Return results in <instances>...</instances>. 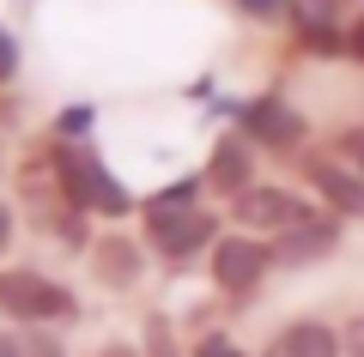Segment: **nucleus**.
I'll list each match as a JSON object with an SVG mask.
<instances>
[{
	"label": "nucleus",
	"instance_id": "f257e3e1",
	"mask_svg": "<svg viewBox=\"0 0 364 357\" xmlns=\"http://www.w3.org/2000/svg\"><path fill=\"white\" fill-rule=\"evenodd\" d=\"M55 176H61L67 200H73L79 212H104V218H122V212H128L122 182L104 170V158L91 152V145H55Z\"/></svg>",
	"mask_w": 364,
	"mask_h": 357
},
{
	"label": "nucleus",
	"instance_id": "f03ea898",
	"mask_svg": "<svg viewBox=\"0 0 364 357\" xmlns=\"http://www.w3.org/2000/svg\"><path fill=\"white\" fill-rule=\"evenodd\" d=\"M0 309L18 321H67L73 315V291L49 285L43 273H0Z\"/></svg>",
	"mask_w": 364,
	"mask_h": 357
},
{
	"label": "nucleus",
	"instance_id": "7ed1b4c3",
	"mask_svg": "<svg viewBox=\"0 0 364 357\" xmlns=\"http://www.w3.org/2000/svg\"><path fill=\"white\" fill-rule=\"evenodd\" d=\"M237 218L243 224H255V230H298V224H310V206L298 200V194H286V188H249V194H237Z\"/></svg>",
	"mask_w": 364,
	"mask_h": 357
},
{
	"label": "nucleus",
	"instance_id": "20e7f679",
	"mask_svg": "<svg viewBox=\"0 0 364 357\" xmlns=\"http://www.w3.org/2000/svg\"><path fill=\"white\" fill-rule=\"evenodd\" d=\"M152 230V248L164 260H188L195 248L213 243V212H170V218H146Z\"/></svg>",
	"mask_w": 364,
	"mask_h": 357
},
{
	"label": "nucleus",
	"instance_id": "39448f33",
	"mask_svg": "<svg viewBox=\"0 0 364 357\" xmlns=\"http://www.w3.org/2000/svg\"><path fill=\"white\" fill-rule=\"evenodd\" d=\"M273 248H261L255 236H225L219 248H213V279L225 285V291H249V285L267 273Z\"/></svg>",
	"mask_w": 364,
	"mask_h": 357
},
{
	"label": "nucleus",
	"instance_id": "423d86ee",
	"mask_svg": "<svg viewBox=\"0 0 364 357\" xmlns=\"http://www.w3.org/2000/svg\"><path fill=\"white\" fill-rule=\"evenodd\" d=\"M243 128L255 133L261 145H279V152H286V145L304 140V115L291 109V103H279V97H261V103L243 109Z\"/></svg>",
	"mask_w": 364,
	"mask_h": 357
},
{
	"label": "nucleus",
	"instance_id": "0eeeda50",
	"mask_svg": "<svg viewBox=\"0 0 364 357\" xmlns=\"http://www.w3.org/2000/svg\"><path fill=\"white\" fill-rule=\"evenodd\" d=\"M334 243H340V224H334V218H310V224H298V230L279 236L273 260H286V267H310V260L334 255Z\"/></svg>",
	"mask_w": 364,
	"mask_h": 357
},
{
	"label": "nucleus",
	"instance_id": "6e6552de",
	"mask_svg": "<svg viewBox=\"0 0 364 357\" xmlns=\"http://www.w3.org/2000/svg\"><path fill=\"white\" fill-rule=\"evenodd\" d=\"M273 357H346V339L334 327H322V321H298V327L279 333Z\"/></svg>",
	"mask_w": 364,
	"mask_h": 357
},
{
	"label": "nucleus",
	"instance_id": "1a4fd4ad",
	"mask_svg": "<svg viewBox=\"0 0 364 357\" xmlns=\"http://www.w3.org/2000/svg\"><path fill=\"white\" fill-rule=\"evenodd\" d=\"M310 182L322 188V200H334L340 212L364 218V176H352V170H334L328 158H310Z\"/></svg>",
	"mask_w": 364,
	"mask_h": 357
},
{
	"label": "nucleus",
	"instance_id": "9d476101",
	"mask_svg": "<svg viewBox=\"0 0 364 357\" xmlns=\"http://www.w3.org/2000/svg\"><path fill=\"white\" fill-rule=\"evenodd\" d=\"M213 188L219 194H249L255 182H249V152L237 140H219V152H213Z\"/></svg>",
	"mask_w": 364,
	"mask_h": 357
},
{
	"label": "nucleus",
	"instance_id": "9b49d317",
	"mask_svg": "<svg viewBox=\"0 0 364 357\" xmlns=\"http://www.w3.org/2000/svg\"><path fill=\"white\" fill-rule=\"evenodd\" d=\"M97 273H104V285H128L140 273V248L122 243V236H104L97 243Z\"/></svg>",
	"mask_w": 364,
	"mask_h": 357
},
{
	"label": "nucleus",
	"instance_id": "f8f14e48",
	"mask_svg": "<svg viewBox=\"0 0 364 357\" xmlns=\"http://www.w3.org/2000/svg\"><path fill=\"white\" fill-rule=\"evenodd\" d=\"M170 212H195V182H170L164 194L146 200V218H170Z\"/></svg>",
	"mask_w": 364,
	"mask_h": 357
},
{
	"label": "nucleus",
	"instance_id": "ddd939ff",
	"mask_svg": "<svg viewBox=\"0 0 364 357\" xmlns=\"http://www.w3.org/2000/svg\"><path fill=\"white\" fill-rule=\"evenodd\" d=\"M91 121H97V109H85V103L61 109V133H67V140H73V133H91Z\"/></svg>",
	"mask_w": 364,
	"mask_h": 357
},
{
	"label": "nucleus",
	"instance_id": "4468645a",
	"mask_svg": "<svg viewBox=\"0 0 364 357\" xmlns=\"http://www.w3.org/2000/svg\"><path fill=\"white\" fill-rule=\"evenodd\" d=\"M340 158H346L352 170L364 176V128H352V133H340Z\"/></svg>",
	"mask_w": 364,
	"mask_h": 357
},
{
	"label": "nucleus",
	"instance_id": "2eb2a0df",
	"mask_svg": "<svg viewBox=\"0 0 364 357\" xmlns=\"http://www.w3.org/2000/svg\"><path fill=\"white\" fill-rule=\"evenodd\" d=\"M237 6L255 13V18H279V13H286V0H237Z\"/></svg>",
	"mask_w": 364,
	"mask_h": 357
},
{
	"label": "nucleus",
	"instance_id": "dca6fc26",
	"mask_svg": "<svg viewBox=\"0 0 364 357\" xmlns=\"http://www.w3.org/2000/svg\"><path fill=\"white\" fill-rule=\"evenodd\" d=\"M340 339H346V357H364V315H358V321H352V327H346V333H340Z\"/></svg>",
	"mask_w": 364,
	"mask_h": 357
},
{
	"label": "nucleus",
	"instance_id": "f3484780",
	"mask_svg": "<svg viewBox=\"0 0 364 357\" xmlns=\"http://www.w3.org/2000/svg\"><path fill=\"white\" fill-rule=\"evenodd\" d=\"M195 357H243V351H237L231 339H200V351H195Z\"/></svg>",
	"mask_w": 364,
	"mask_h": 357
},
{
	"label": "nucleus",
	"instance_id": "a211bd4d",
	"mask_svg": "<svg viewBox=\"0 0 364 357\" xmlns=\"http://www.w3.org/2000/svg\"><path fill=\"white\" fill-rule=\"evenodd\" d=\"M13 67H18V49H13V37L0 31V79H13Z\"/></svg>",
	"mask_w": 364,
	"mask_h": 357
},
{
	"label": "nucleus",
	"instance_id": "6ab92c4d",
	"mask_svg": "<svg viewBox=\"0 0 364 357\" xmlns=\"http://www.w3.org/2000/svg\"><path fill=\"white\" fill-rule=\"evenodd\" d=\"M25 357H67V351H61L55 339H31V345H25Z\"/></svg>",
	"mask_w": 364,
	"mask_h": 357
},
{
	"label": "nucleus",
	"instance_id": "aec40b11",
	"mask_svg": "<svg viewBox=\"0 0 364 357\" xmlns=\"http://www.w3.org/2000/svg\"><path fill=\"white\" fill-rule=\"evenodd\" d=\"M6 243H13V212L0 206V255H6Z\"/></svg>",
	"mask_w": 364,
	"mask_h": 357
},
{
	"label": "nucleus",
	"instance_id": "412c9836",
	"mask_svg": "<svg viewBox=\"0 0 364 357\" xmlns=\"http://www.w3.org/2000/svg\"><path fill=\"white\" fill-rule=\"evenodd\" d=\"M346 49H352V55H358V61H364V18H358V25H352V37H346Z\"/></svg>",
	"mask_w": 364,
	"mask_h": 357
},
{
	"label": "nucleus",
	"instance_id": "4be33fe9",
	"mask_svg": "<svg viewBox=\"0 0 364 357\" xmlns=\"http://www.w3.org/2000/svg\"><path fill=\"white\" fill-rule=\"evenodd\" d=\"M0 357H25V345H13V339H0Z\"/></svg>",
	"mask_w": 364,
	"mask_h": 357
},
{
	"label": "nucleus",
	"instance_id": "5701e85b",
	"mask_svg": "<svg viewBox=\"0 0 364 357\" xmlns=\"http://www.w3.org/2000/svg\"><path fill=\"white\" fill-rule=\"evenodd\" d=\"M109 357H134V351H128V345H116V351H109Z\"/></svg>",
	"mask_w": 364,
	"mask_h": 357
}]
</instances>
